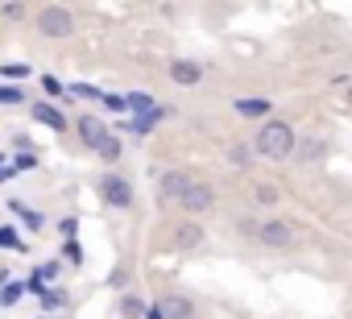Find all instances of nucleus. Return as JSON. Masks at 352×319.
<instances>
[{"mask_svg": "<svg viewBox=\"0 0 352 319\" xmlns=\"http://www.w3.org/2000/svg\"><path fill=\"white\" fill-rule=\"evenodd\" d=\"M249 145H253V153H257V157H265V162H286V157L294 153V145H298V133H294V124H290V120L265 116V120H261V129L249 137Z\"/></svg>", "mask_w": 352, "mask_h": 319, "instance_id": "1", "label": "nucleus"}, {"mask_svg": "<svg viewBox=\"0 0 352 319\" xmlns=\"http://www.w3.org/2000/svg\"><path fill=\"white\" fill-rule=\"evenodd\" d=\"M34 30H38L42 38H50V42H67V38L75 34V13H71L67 5H46V9H38Z\"/></svg>", "mask_w": 352, "mask_h": 319, "instance_id": "2", "label": "nucleus"}, {"mask_svg": "<svg viewBox=\"0 0 352 319\" xmlns=\"http://www.w3.org/2000/svg\"><path fill=\"white\" fill-rule=\"evenodd\" d=\"M100 199L108 204V208H116V212H129L133 208V183L124 179V175H116V170H108V175H100Z\"/></svg>", "mask_w": 352, "mask_h": 319, "instance_id": "3", "label": "nucleus"}, {"mask_svg": "<svg viewBox=\"0 0 352 319\" xmlns=\"http://www.w3.org/2000/svg\"><path fill=\"white\" fill-rule=\"evenodd\" d=\"M179 208L195 220V216H208L212 208H216V187L208 183V179H191V187L183 191V199H179Z\"/></svg>", "mask_w": 352, "mask_h": 319, "instance_id": "4", "label": "nucleus"}, {"mask_svg": "<svg viewBox=\"0 0 352 319\" xmlns=\"http://www.w3.org/2000/svg\"><path fill=\"white\" fill-rule=\"evenodd\" d=\"M253 236H257L261 249H290V245L298 241V232H294L290 220H261V224L253 228Z\"/></svg>", "mask_w": 352, "mask_h": 319, "instance_id": "5", "label": "nucleus"}, {"mask_svg": "<svg viewBox=\"0 0 352 319\" xmlns=\"http://www.w3.org/2000/svg\"><path fill=\"white\" fill-rule=\"evenodd\" d=\"M191 170H166V175H157V187H153V195H157V208H170V204H179L183 199V191L191 187Z\"/></svg>", "mask_w": 352, "mask_h": 319, "instance_id": "6", "label": "nucleus"}, {"mask_svg": "<svg viewBox=\"0 0 352 319\" xmlns=\"http://www.w3.org/2000/svg\"><path fill=\"white\" fill-rule=\"evenodd\" d=\"M30 116L38 120V124H46L50 133H67L71 129V120H67V112L54 104V100H34L30 104Z\"/></svg>", "mask_w": 352, "mask_h": 319, "instance_id": "7", "label": "nucleus"}, {"mask_svg": "<svg viewBox=\"0 0 352 319\" xmlns=\"http://www.w3.org/2000/svg\"><path fill=\"white\" fill-rule=\"evenodd\" d=\"M166 75L179 83V87H199L204 83V63H195V58H170L166 63Z\"/></svg>", "mask_w": 352, "mask_h": 319, "instance_id": "8", "label": "nucleus"}, {"mask_svg": "<svg viewBox=\"0 0 352 319\" xmlns=\"http://www.w3.org/2000/svg\"><path fill=\"white\" fill-rule=\"evenodd\" d=\"M327 137H298V145H294V162L298 166H315V162H323V157H327Z\"/></svg>", "mask_w": 352, "mask_h": 319, "instance_id": "9", "label": "nucleus"}, {"mask_svg": "<svg viewBox=\"0 0 352 319\" xmlns=\"http://www.w3.org/2000/svg\"><path fill=\"white\" fill-rule=\"evenodd\" d=\"M232 112L241 120H265L274 112V100L270 96H241V100H232Z\"/></svg>", "mask_w": 352, "mask_h": 319, "instance_id": "10", "label": "nucleus"}, {"mask_svg": "<svg viewBox=\"0 0 352 319\" xmlns=\"http://www.w3.org/2000/svg\"><path fill=\"white\" fill-rule=\"evenodd\" d=\"M157 307H162L166 319H199V307H195L187 294H162Z\"/></svg>", "mask_w": 352, "mask_h": 319, "instance_id": "11", "label": "nucleus"}, {"mask_svg": "<svg viewBox=\"0 0 352 319\" xmlns=\"http://www.w3.org/2000/svg\"><path fill=\"white\" fill-rule=\"evenodd\" d=\"M75 133H79V141L87 145V149H96L100 141H104V133H108V124L96 116V112H83L79 120H75Z\"/></svg>", "mask_w": 352, "mask_h": 319, "instance_id": "12", "label": "nucleus"}, {"mask_svg": "<svg viewBox=\"0 0 352 319\" xmlns=\"http://www.w3.org/2000/svg\"><path fill=\"white\" fill-rule=\"evenodd\" d=\"M91 153H100V162L116 166V162H120V153H124V141H120L116 133H104V141H100V145H96Z\"/></svg>", "mask_w": 352, "mask_h": 319, "instance_id": "13", "label": "nucleus"}, {"mask_svg": "<svg viewBox=\"0 0 352 319\" xmlns=\"http://www.w3.org/2000/svg\"><path fill=\"white\" fill-rule=\"evenodd\" d=\"M199 241H204V224H195V220L174 228V245H179V249H195Z\"/></svg>", "mask_w": 352, "mask_h": 319, "instance_id": "14", "label": "nucleus"}, {"mask_svg": "<svg viewBox=\"0 0 352 319\" xmlns=\"http://www.w3.org/2000/svg\"><path fill=\"white\" fill-rule=\"evenodd\" d=\"M9 208L21 216V224H25V228H34V232H42V228H46V216H42L38 208H30V204H21V199H9Z\"/></svg>", "mask_w": 352, "mask_h": 319, "instance_id": "15", "label": "nucleus"}, {"mask_svg": "<svg viewBox=\"0 0 352 319\" xmlns=\"http://www.w3.org/2000/svg\"><path fill=\"white\" fill-rule=\"evenodd\" d=\"M145 307H149V302H145L141 294H120V298H116L120 319H141V315H145Z\"/></svg>", "mask_w": 352, "mask_h": 319, "instance_id": "16", "label": "nucleus"}, {"mask_svg": "<svg viewBox=\"0 0 352 319\" xmlns=\"http://www.w3.org/2000/svg\"><path fill=\"white\" fill-rule=\"evenodd\" d=\"M153 104H157V100H153L149 91H124V108H129L133 116H145V112H153Z\"/></svg>", "mask_w": 352, "mask_h": 319, "instance_id": "17", "label": "nucleus"}, {"mask_svg": "<svg viewBox=\"0 0 352 319\" xmlns=\"http://www.w3.org/2000/svg\"><path fill=\"white\" fill-rule=\"evenodd\" d=\"M278 199H282V195H278L274 183H253V204H257V208H274Z\"/></svg>", "mask_w": 352, "mask_h": 319, "instance_id": "18", "label": "nucleus"}, {"mask_svg": "<svg viewBox=\"0 0 352 319\" xmlns=\"http://www.w3.org/2000/svg\"><path fill=\"white\" fill-rule=\"evenodd\" d=\"M30 75H34V67H25V63H0V79L5 83H21Z\"/></svg>", "mask_w": 352, "mask_h": 319, "instance_id": "19", "label": "nucleus"}, {"mask_svg": "<svg viewBox=\"0 0 352 319\" xmlns=\"http://www.w3.org/2000/svg\"><path fill=\"white\" fill-rule=\"evenodd\" d=\"M25 0H5V5H0V21H9V25H17V21H25Z\"/></svg>", "mask_w": 352, "mask_h": 319, "instance_id": "20", "label": "nucleus"}, {"mask_svg": "<svg viewBox=\"0 0 352 319\" xmlns=\"http://www.w3.org/2000/svg\"><path fill=\"white\" fill-rule=\"evenodd\" d=\"M120 129H124V133H129V137H149V133H153V129H157V124H153V120H149V116H129V120H124V124H120Z\"/></svg>", "mask_w": 352, "mask_h": 319, "instance_id": "21", "label": "nucleus"}, {"mask_svg": "<svg viewBox=\"0 0 352 319\" xmlns=\"http://www.w3.org/2000/svg\"><path fill=\"white\" fill-rule=\"evenodd\" d=\"M0 249H13V253H25V241L13 224H0Z\"/></svg>", "mask_w": 352, "mask_h": 319, "instance_id": "22", "label": "nucleus"}, {"mask_svg": "<svg viewBox=\"0 0 352 319\" xmlns=\"http://www.w3.org/2000/svg\"><path fill=\"white\" fill-rule=\"evenodd\" d=\"M253 157H257V153H253V145H241V141H236V145H228V162H232V166H241V170H245Z\"/></svg>", "mask_w": 352, "mask_h": 319, "instance_id": "23", "label": "nucleus"}, {"mask_svg": "<svg viewBox=\"0 0 352 319\" xmlns=\"http://www.w3.org/2000/svg\"><path fill=\"white\" fill-rule=\"evenodd\" d=\"M42 91H46L50 100H67V104H71V96H67V83H63L58 75H42Z\"/></svg>", "mask_w": 352, "mask_h": 319, "instance_id": "24", "label": "nucleus"}, {"mask_svg": "<svg viewBox=\"0 0 352 319\" xmlns=\"http://www.w3.org/2000/svg\"><path fill=\"white\" fill-rule=\"evenodd\" d=\"M13 104H25L21 83H0V108H13Z\"/></svg>", "mask_w": 352, "mask_h": 319, "instance_id": "25", "label": "nucleus"}, {"mask_svg": "<svg viewBox=\"0 0 352 319\" xmlns=\"http://www.w3.org/2000/svg\"><path fill=\"white\" fill-rule=\"evenodd\" d=\"M21 294H25V282H13V278H9L5 286H0V307H13Z\"/></svg>", "mask_w": 352, "mask_h": 319, "instance_id": "26", "label": "nucleus"}, {"mask_svg": "<svg viewBox=\"0 0 352 319\" xmlns=\"http://www.w3.org/2000/svg\"><path fill=\"white\" fill-rule=\"evenodd\" d=\"M67 96H71V100H96V104H100V96H104V91H100V87H91V83H71V87H67Z\"/></svg>", "mask_w": 352, "mask_h": 319, "instance_id": "27", "label": "nucleus"}, {"mask_svg": "<svg viewBox=\"0 0 352 319\" xmlns=\"http://www.w3.org/2000/svg\"><path fill=\"white\" fill-rule=\"evenodd\" d=\"M63 302H67V290H46V294H42V311H46V315H54Z\"/></svg>", "mask_w": 352, "mask_h": 319, "instance_id": "28", "label": "nucleus"}, {"mask_svg": "<svg viewBox=\"0 0 352 319\" xmlns=\"http://www.w3.org/2000/svg\"><path fill=\"white\" fill-rule=\"evenodd\" d=\"M58 232H63V241H75L79 236V216H63L58 220Z\"/></svg>", "mask_w": 352, "mask_h": 319, "instance_id": "29", "label": "nucleus"}, {"mask_svg": "<svg viewBox=\"0 0 352 319\" xmlns=\"http://www.w3.org/2000/svg\"><path fill=\"white\" fill-rule=\"evenodd\" d=\"M13 166H17V170H34V166H38V153H30V149H17Z\"/></svg>", "mask_w": 352, "mask_h": 319, "instance_id": "30", "label": "nucleus"}, {"mask_svg": "<svg viewBox=\"0 0 352 319\" xmlns=\"http://www.w3.org/2000/svg\"><path fill=\"white\" fill-rule=\"evenodd\" d=\"M100 104H104L108 112H129V108H124V96H116V91H104V96H100Z\"/></svg>", "mask_w": 352, "mask_h": 319, "instance_id": "31", "label": "nucleus"}, {"mask_svg": "<svg viewBox=\"0 0 352 319\" xmlns=\"http://www.w3.org/2000/svg\"><path fill=\"white\" fill-rule=\"evenodd\" d=\"M25 290H30V294H38V298H42V294H46V278H42V274H38V270H34V278H25Z\"/></svg>", "mask_w": 352, "mask_h": 319, "instance_id": "32", "label": "nucleus"}, {"mask_svg": "<svg viewBox=\"0 0 352 319\" xmlns=\"http://www.w3.org/2000/svg\"><path fill=\"white\" fill-rule=\"evenodd\" d=\"M38 274H42L46 282H54V278L63 274V261H46V265H38Z\"/></svg>", "mask_w": 352, "mask_h": 319, "instance_id": "33", "label": "nucleus"}, {"mask_svg": "<svg viewBox=\"0 0 352 319\" xmlns=\"http://www.w3.org/2000/svg\"><path fill=\"white\" fill-rule=\"evenodd\" d=\"M63 257H71V261L79 265V261H83V249H79L75 241H67V245H63Z\"/></svg>", "mask_w": 352, "mask_h": 319, "instance_id": "34", "label": "nucleus"}, {"mask_svg": "<svg viewBox=\"0 0 352 319\" xmlns=\"http://www.w3.org/2000/svg\"><path fill=\"white\" fill-rule=\"evenodd\" d=\"M141 319H166V315H162V307H157V302H149V307H145V315H141Z\"/></svg>", "mask_w": 352, "mask_h": 319, "instance_id": "35", "label": "nucleus"}, {"mask_svg": "<svg viewBox=\"0 0 352 319\" xmlns=\"http://www.w3.org/2000/svg\"><path fill=\"white\" fill-rule=\"evenodd\" d=\"M344 108L352 112V83H348V91H344Z\"/></svg>", "mask_w": 352, "mask_h": 319, "instance_id": "36", "label": "nucleus"}, {"mask_svg": "<svg viewBox=\"0 0 352 319\" xmlns=\"http://www.w3.org/2000/svg\"><path fill=\"white\" fill-rule=\"evenodd\" d=\"M9 278H13V270H0V286H5V282H9Z\"/></svg>", "mask_w": 352, "mask_h": 319, "instance_id": "37", "label": "nucleus"}]
</instances>
